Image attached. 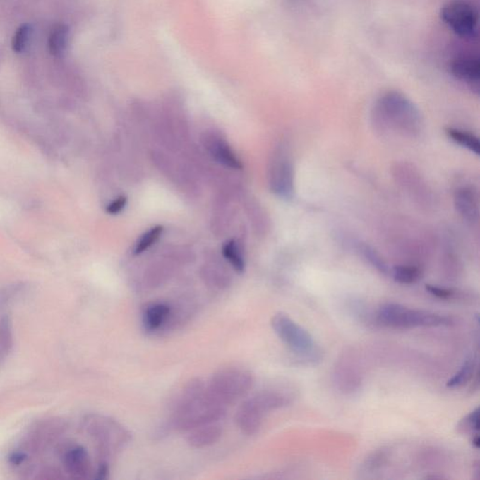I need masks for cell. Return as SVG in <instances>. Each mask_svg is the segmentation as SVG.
<instances>
[{"label":"cell","instance_id":"1","mask_svg":"<svg viewBox=\"0 0 480 480\" xmlns=\"http://www.w3.org/2000/svg\"><path fill=\"white\" fill-rule=\"evenodd\" d=\"M227 407L214 398L208 385L201 380L191 382L183 390L174 411L173 423L182 431L218 422L224 418Z\"/></svg>","mask_w":480,"mask_h":480},{"label":"cell","instance_id":"2","mask_svg":"<svg viewBox=\"0 0 480 480\" xmlns=\"http://www.w3.org/2000/svg\"><path fill=\"white\" fill-rule=\"evenodd\" d=\"M371 119L377 131H397L415 137L421 133L423 119L418 107L404 94L388 91L374 102Z\"/></svg>","mask_w":480,"mask_h":480},{"label":"cell","instance_id":"3","mask_svg":"<svg viewBox=\"0 0 480 480\" xmlns=\"http://www.w3.org/2000/svg\"><path fill=\"white\" fill-rule=\"evenodd\" d=\"M290 402L291 396L284 391H261L243 402L236 412V423L243 433L253 436L261 428L268 413L287 407Z\"/></svg>","mask_w":480,"mask_h":480},{"label":"cell","instance_id":"4","mask_svg":"<svg viewBox=\"0 0 480 480\" xmlns=\"http://www.w3.org/2000/svg\"><path fill=\"white\" fill-rule=\"evenodd\" d=\"M377 321L384 327L399 330L442 327L452 325L454 323V320L450 316L407 308L397 303L383 304L377 313Z\"/></svg>","mask_w":480,"mask_h":480},{"label":"cell","instance_id":"5","mask_svg":"<svg viewBox=\"0 0 480 480\" xmlns=\"http://www.w3.org/2000/svg\"><path fill=\"white\" fill-rule=\"evenodd\" d=\"M207 385L214 398L227 407L248 392L253 385V376L247 370L228 368L214 374Z\"/></svg>","mask_w":480,"mask_h":480},{"label":"cell","instance_id":"6","mask_svg":"<svg viewBox=\"0 0 480 480\" xmlns=\"http://www.w3.org/2000/svg\"><path fill=\"white\" fill-rule=\"evenodd\" d=\"M271 325L277 336L296 355L304 359L316 356V344L313 337L287 314L276 313L271 320Z\"/></svg>","mask_w":480,"mask_h":480},{"label":"cell","instance_id":"7","mask_svg":"<svg viewBox=\"0 0 480 480\" xmlns=\"http://www.w3.org/2000/svg\"><path fill=\"white\" fill-rule=\"evenodd\" d=\"M440 17L461 38L473 39L478 35V8L467 0H451L445 3L440 11Z\"/></svg>","mask_w":480,"mask_h":480},{"label":"cell","instance_id":"8","mask_svg":"<svg viewBox=\"0 0 480 480\" xmlns=\"http://www.w3.org/2000/svg\"><path fill=\"white\" fill-rule=\"evenodd\" d=\"M88 433L99 445L102 455L110 456L128 442V434L119 423L108 419L90 420Z\"/></svg>","mask_w":480,"mask_h":480},{"label":"cell","instance_id":"9","mask_svg":"<svg viewBox=\"0 0 480 480\" xmlns=\"http://www.w3.org/2000/svg\"><path fill=\"white\" fill-rule=\"evenodd\" d=\"M270 188L274 193L291 199L295 193V170L287 151H280L270 168Z\"/></svg>","mask_w":480,"mask_h":480},{"label":"cell","instance_id":"10","mask_svg":"<svg viewBox=\"0 0 480 480\" xmlns=\"http://www.w3.org/2000/svg\"><path fill=\"white\" fill-rule=\"evenodd\" d=\"M450 73L464 83L474 92L479 93L480 59L478 54L462 52L454 56L450 63Z\"/></svg>","mask_w":480,"mask_h":480},{"label":"cell","instance_id":"11","mask_svg":"<svg viewBox=\"0 0 480 480\" xmlns=\"http://www.w3.org/2000/svg\"><path fill=\"white\" fill-rule=\"evenodd\" d=\"M454 205L457 212L464 221L475 224L479 218V200L478 191L471 186L457 188L454 194Z\"/></svg>","mask_w":480,"mask_h":480},{"label":"cell","instance_id":"12","mask_svg":"<svg viewBox=\"0 0 480 480\" xmlns=\"http://www.w3.org/2000/svg\"><path fill=\"white\" fill-rule=\"evenodd\" d=\"M63 465L73 478H87L91 469V462L88 450L82 445L68 448L63 455Z\"/></svg>","mask_w":480,"mask_h":480},{"label":"cell","instance_id":"13","mask_svg":"<svg viewBox=\"0 0 480 480\" xmlns=\"http://www.w3.org/2000/svg\"><path fill=\"white\" fill-rule=\"evenodd\" d=\"M172 313V308L167 303H151L143 311V325L148 332H154L161 330L168 322Z\"/></svg>","mask_w":480,"mask_h":480},{"label":"cell","instance_id":"14","mask_svg":"<svg viewBox=\"0 0 480 480\" xmlns=\"http://www.w3.org/2000/svg\"><path fill=\"white\" fill-rule=\"evenodd\" d=\"M188 431H190L188 436V444L197 448L210 447L215 444L221 439L222 434V428L221 426L217 424V422L200 426Z\"/></svg>","mask_w":480,"mask_h":480},{"label":"cell","instance_id":"15","mask_svg":"<svg viewBox=\"0 0 480 480\" xmlns=\"http://www.w3.org/2000/svg\"><path fill=\"white\" fill-rule=\"evenodd\" d=\"M208 150L213 158L221 164L227 165L233 169H241L242 164L236 158L235 153L231 150L229 145L220 138H211L208 144Z\"/></svg>","mask_w":480,"mask_h":480},{"label":"cell","instance_id":"16","mask_svg":"<svg viewBox=\"0 0 480 480\" xmlns=\"http://www.w3.org/2000/svg\"><path fill=\"white\" fill-rule=\"evenodd\" d=\"M70 30L64 24L55 25L48 37V50L55 58H62L67 51Z\"/></svg>","mask_w":480,"mask_h":480},{"label":"cell","instance_id":"17","mask_svg":"<svg viewBox=\"0 0 480 480\" xmlns=\"http://www.w3.org/2000/svg\"><path fill=\"white\" fill-rule=\"evenodd\" d=\"M448 136L450 137L457 145L471 151V152L479 155L480 144L479 137L469 131L460 130V128H448L445 130Z\"/></svg>","mask_w":480,"mask_h":480},{"label":"cell","instance_id":"18","mask_svg":"<svg viewBox=\"0 0 480 480\" xmlns=\"http://www.w3.org/2000/svg\"><path fill=\"white\" fill-rule=\"evenodd\" d=\"M13 320L5 314L0 318V356H7L13 350Z\"/></svg>","mask_w":480,"mask_h":480},{"label":"cell","instance_id":"19","mask_svg":"<svg viewBox=\"0 0 480 480\" xmlns=\"http://www.w3.org/2000/svg\"><path fill=\"white\" fill-rule=\"evenodd\" d=\"M476 368V359L475 356H471V358L465 360L459 371L454 374L452 378L448 380V388H460L464 387L472 379Z\"/></svg>","mask_w":480,"mask_h":480},{"label":"cell","instance_id":"20","mask_svg":"<svg viewBox=\"0 0 480 480\" xmlns=\"http://www.w3.org/2000/svg\"><path fill=\"white\" fill-rule=\"evenodd\" d=\"M390 275L398 284H413L421 278V270L415 265H395L391 268Z\"/></svg>","mask_w":480,"mask_h":480},{"label":"cell","instance_id":"21","mask_svg":"<svg viewBox=\"0 0 480 480\" xmlns=\"http://www.w3.org/2000/svg\"><path fill=\"white\" fill-rule=\"evenodd\" d=\"M359 248L363 257H364L374 268H376L379 272L385 274V275L390 274L391 268H390V265H388L384 258L380 256L378 251L374 250L373 247H371V246L367 244H359Z\"/></svg>","mask_w":480,"mask_h":480},{"label":"cell","instance_id":"22","mask_svg":"<svg viewBox=\"0 0 480 480\" xmlns=\"http://www.w3.org/2000/svg\"><path fill=\"white\" fill-rule=\"evenodd\" d=\"M222 253H224L225 259L232 265L236 271L240 273L244 271V258H243L238 243L235 240H229V241L225 243L224 248H222Z\"/></svg>","mask_w":480,"mask_h":480},{"label":"cell","instance_id":"23","mask_svg":"<svg viewBox=\"0 0 480 480\" xmlns=\"http://www.w3.org/2000/svg\"><path fill=\"white\" fill-rule=\"evenodd\" d=\"M31 33H32V28L30 25L24 24L17 28L11 39V48L14 53L21 54L27 49Z\"/></svg>","mask_w":480,"mask_h":480},{"label":"cell","instance_id":"24","mask_svg":"<svg viewBox=\"0 0 480 480\" xmlns=\"http://www.w3.org/2000/svg\"><path fill=\"white\" fill-rule=\"evenodd\" d=\"M390 458V450L388 448H381L374 450L373 453L368 456L365 460L364 469L368 472H373L380 469L387 464L388 459Z\"/></svg>","mask_w":480,"mask_h":480},{"label":"cell","instance_id":"25","mask_svg":"<svg viewBox=\"0 0 480 480\" xmlns=\"http://www.w3.org/2000/svg\"><path fill=\"white\" fill-rule=\"evenodd\" d=\"M162 231H164V227L158 225V227L151 228L150 230L145 232L136 242L133 250L134 254H141L148 250L151 246L155 244L157 240L161 236Z\"/></svg>","mask_w":480,"mask_h":480},{"label":"cell","instance_id":"26","mask_svg":"<svg viewBox=\"0 0 480 480\" xmlns=\"http://www.w3.org/2000/svg\"><path fill=\"white\" fill-rule=\"evenodd\" d=\"M479 408H476L473 412L469 415L465 416L464 419L460 421L458 425V431L460 433H474V431H479Z\"/></svg>","mask_w":480,"mask_h":480},{"label":"cell","instance_id":"27","mask_svg":"<svg viewBox=\"0 0 480 480\" xmlns=\"http://www.w3.org/2000/svg\"><path fill=\"white\" fill-rule=\"evenodd\" d=\"M426 290L428 291L431 295L436 296V298L441 299H450L455 296L456 293L453 290L448 289V288L436 287V285L427 284L426 285Z\"/></svg>","mask_w":480,"mask_h":480},{"label":"cell","instance_id":"28","mask_svg":"<svg viewBox=\"0 0 480 480\" xmlns=\"http://www.w3.org/2000/svg\"><path fill=\"white\" fill-rule=\"evenodd\" d=\"M126 205H127V197L119 196L118 198H116L107 205V213L111 214V215H116L126 207Z\"/></svg>","mask_w":480,"mask_h":480},{"label":"cell","instance_id":"29","mask_svg":"<svg viewBox=\"0 0 480 480\" xmlns=\"http://www.w3.org/2000/svg\"><path fill=\"white\" fill-rule=\"evenodd\" d=\"M27 459V453L20 452V451H18V452H13V454H11V456L8 457V462H10L11 465H14V467H18V465L24 464L25 460Z\"/></svg>","mask_w":480,"mask_h":480},{"label":"cell","instance_id":"30","mask_svg":"<svg viewBox=\"0 0 480 480\" xmlns=\"http://www.w3.org/2000/svg\"><path fill=\"white\" fill-rule=\"evenodd\" d=\"M473 445L476 448H479V434H476L475 436L473 437L472 440Z\"/></svg>","mask_w":480,"mask_h":480},{"label":"cell","instance_id":"31","mask_svg":"<svg viewBox=\"0 0 480 480\" xmlns=\"http://www.w3.org/2000/svg\"><path fill=\"white\" fill-rule=\"evenodd\" d=\"M3 359H4V358H3V356H0V362H1Z\"/></svg>","mask_w":480,"mask_h":480}]
</instances>
